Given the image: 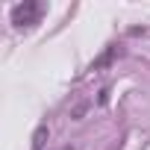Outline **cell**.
Listing matches in <instances>:
<instances>
[{
	"label": "cell",
	"instance_id": "1",
	"mask_svg": "<svg viewBox=\"0 0 150 150\" xmlns=\"http://www.w3.org/2000/svg\"><path fill=\"white\" fill-rule=\"evenodd\" d=\"M41 15H44V6H41V3H18V6L12 9V21H15L18 27H33Z\"/></svg>",
	"mask_w": 150,
	"mask_h": 150
},
{
	"label": "cell",
	"instance_id": "2",
	"mask_svg": "<svg viewBox=\"0 0 150 150\" xmlns=\"http://www.w3.org/2000/svg\"><path fill=\"white\" fill-rule=\"evenodd\" d=\"M44 138H47V127H38V132L33 138V150H41L44 147Z\"/></svg>",
	"mask_w": 150,
	"mask_h": 150
}]
</instances>
